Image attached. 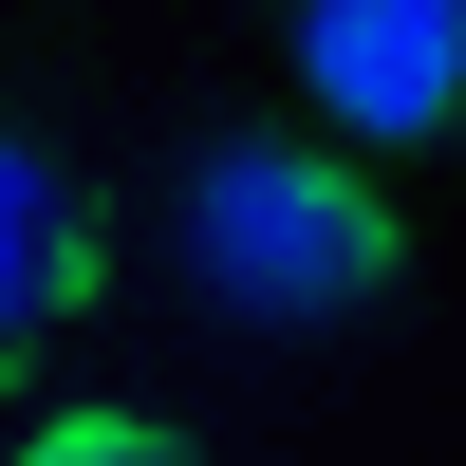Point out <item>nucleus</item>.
<instances>
[{"instance_id":"obj_2","label":"nucleus","mask_w":466,"mask_h":466,"mask_svg":"<svg viewBox=\"0 0 466 466\" xmlns=\"http://www.w3.org/2000/svg\"><path fill=\"white\" fill-rule=\"evenodd\" d=\"M299 94L336 112V131H392V149H430L448 112H466V0H299Z\"/></svg>"},{"instance_id":"obj_4","label":"nucleus","mask_w":466,"mask_h":466,"mask_svg":"<svg viewBox=\"0 0 466 466\" xmlns=\"http://www.w3.org/2000/svg\"><path fill=\"white\" fill-rule=\"evenodd\" d=\"M19 466H206L187 430H131V410H75V430H37Z\"/></svg>"},{"instance_id":"obj_1","label":"nucleus","mask_w":466,"mask_h":466,"mask_svg":"<svg viewBox=\"0 0 466 466\" xmlns=\"http://www.w3.org/2000/svg\"><path fill=\"white\" fill-rule=\"evenodd\" d=\"M187 261H206L224 318H355L392 280V206H373L336 149H280V131H224L187 168Z\"/></svg>"},{"instance_id":"obj_3","label":"nucleus","mask_w":466,"mask_h":466,"mask_svg":"<svg viewBox=\"0 0 466 466\" xmlns=\"http://www.w3.org/2000/svg\"><path fill=\"white\" fill-rule=\"evenodd\" d=\"M75 299H94V187H75V149L0 94V373H19Z\"/></svg>"}]
</instances>
